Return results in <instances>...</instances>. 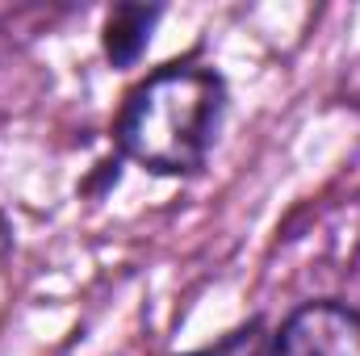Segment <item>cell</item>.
Segmentation results:
<instances>
[{"mask_svg":"<svg viewBox=\"0 0 360 356\" xmlns=\"http://www.w3.org/2000/svg\"><path fill=\"white\" fill-rule=\"evenodd\" d=\"M264 356H360V310L344 302H306L264 344Z\"/></svg>","mask_w":360,"mask_h":356,"instance_id":"cell-2","label":"cell"},{"mask_svg":"<svg viewBox=\"0 0 360 356\" xmlns=\"http://www.w3.org/2000/svg\"><path fill=\"white\" fill-rule=\"evenodd\" d=\"M264 323H248L243 331L226 336L218 348H205V352H188V356H264Z\"/></svg>","mask_w":360,"mask_h":356,"instance_id":"cell-4","label":"cell"},{"mask_svg":"<svg viewBox=\"0 0 360 356\" xmlns=\"http://www.w3.org/2000/svg\"><path fill=\"white\" fill-rule=\"evenodd\" d=\"M164 17V8H147V4H117L109 17H105V55L113 68H130L147 42H151V30L155 21Z\"/></svg>","mask_w":360,"mask_h":356,"instance_id":"cell-3","label":"cell"},{"mask_svg":"<svg viewBox=\"0 0 360 356\" xmlns=\"http://www.w3.org/2000/svg\"><path fill=\"white\" fill-rule=\"evenodd\" d=\"M222 113L226 84L214 68L168 63L126 96L113 122V139L139 168L160 177H188L210 160Z\"/></svg>","mask_w":360,"mask_h":356,"instance_id":"cell-1","label":"cell"}]
</instances>
